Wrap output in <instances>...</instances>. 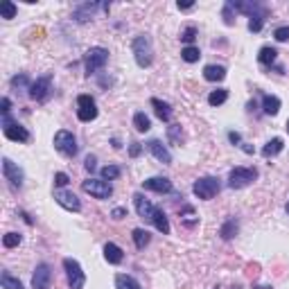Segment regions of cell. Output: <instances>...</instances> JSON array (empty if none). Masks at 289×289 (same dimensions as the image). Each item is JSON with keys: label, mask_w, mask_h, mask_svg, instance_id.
Returning <instances> with one entry per match:
<instances>
[{"label": "cell", "mask_w": 289, "mask_h": 289, "mask_svg": "<svg viewBox=\"0 0 289 289\" xmlns=\"http://www.w3.org/2000/svg\"><path fill=\"white\" fill-rule=\"evenodd\" d=\"M104 257H107L108 264H120L124 260V253H122V249H120L118 244L108 242V244H104Z\"/></svg>", "instance_id": "obj_19"}, {"label": "cell", "mask_w": 289, "mask_h": 289, "mask_svg": "<svg viewBox=\"0 0 289 289\" xmlns=\"http://www.w3.org/2000/svg\"><path fill=\"white\" fill-rule=\"evenodd\" d=\"M0 111H2V115H7V113L11 111V100L9 97H2V108H0Z\"/></svg>", "instance_id": "obj_46"}, {"label": "cell", "mask_w": 289, "mask_h": 289, "mask_svg": "<svg viewBox=\"0 0 289 289\" xmlns=\"http://www.w3.org/2000/svg\"><path fill=\"white\" fill-rule=\"evenodd\" d=\"M226 100H228V91H226V88H217V91H213L208 95L210 107H219V104H224Z\"/></svg>", "instance_id": "obj_30"}, {"label": "cell", "mask_w": 289, "mask_h": 289, "mask_svg": "<svg viewBox=\"0 0 289 289\" xmlns=\"http://www.w3.org/2000/svg\"><path fill=\"white\" fill-rule=\"evenodd\" d=\"M50 283H52V269H50L48 262L36 264L32 276V289H50Z\"/></svg>", "instance_id": "obj_12"}, {"label": "cell", "mask_w": 289, "mask_h": 289, "mask_svg": "<svg viewBox=\"0 0 289 289\" xmlns=\"http://www.w3.org/2000/svg\"><path fill=\"white\" fill-rule=\"evenodd\" d=\"M115 287L118 289H143L138 280L134 276H127V273H118L115 276Z\"/></svg>", "instance_id": "obj_24"}, {"label": "cell", "mask_w": 289, "mask_h": 289, "mask_svg": "<svg viewBox=\"0 0 289 289\" xmlns=\"http://www.w3.org/2000/svg\"><path fill=\"white\" fill-rule=\"evenodd\" d=\"M151 107H154L156 115H158L163 122H170L172 120V107L167 102H163V100H158V97H151Z\"/></svg>", "instance_id": "obj_20"}, {"label": "cell", "mask_w": 289, "mask_h": 289, "mask_svg": "<svg viewBox=\"0 0 289 289\" xmlns=\"http://www.w3.org/2000/svg\"><path fill=\"white\" fill-rule=\"evenodd\" d=\"M11 86H14V88H27V86H32V84H30V77L23 72V75L11 77Z\"/></svg>", "instance_id": "obj_39"}, {"label": "cell", "mask_w": 289, "mask_h": 289, "mask_svg": "<svg viewBox=\"0 0 289 289\" xmlns=\"http://www.w3.org/2000/svg\"><path fill=\"white\" fill-rule=\"evenodd\" d=\"M134 206H136V213H138V217H143V219H154V213H156V206L151 204V201H147V199L143 197L140 192L134 194Z\"/></svg>", "instance_id": "obj_16"}, {"label": "cell", "mask_w": 289, "mask_h": 289, "mask_svg": "<svg viewBox=\"0 0 289 289\" xmlns=\"http://www.w3.org/2000/svg\"><path fill=\"white\" fill-rule=\"evenodd\" d=\"M228 140H230L233 144H242V136L237 134V131H230V134H228Z\"/></svg>", "instance_id": "obj_47"}, {"label": "cell", "mask_w": 289, "mask_h": 289, "mask_svg": "<svg viewBox=\"0 0 289 289\" xmlns=\"http://www.w3.org/2000/svg\"><path fill=\"white\" fill-rule=\"evenodd\" d=\"M111 143H113V147H115V149H120V147H122V144H120V140H118V138H113Z\"/></svg>", "instance_id": "obj_49"}, {"label": "cell", "mask_w": 289, "mask_h": 289, "mask_svg": "<svg viewBox=\"0 0 289 289\" xmlns=\"http://www.w3.org/2000/svg\"><path fill=\"white\" fill-rule=\"evenodd\" d=\"M237 228H240V226H237V221L230 217V219L224 221V226H221V230H219V235L224 237V240H233V237L237 235Z\"/></svg>", "instance_id": "obj_27"}, {"label": "cell", "mask_w": 289, "mask_h": 289, "mask_svg": "<svg viewBox=\"0 0 289 289\" xmlns=\"http://www.w3.org/2000/svg\"><path fill=\"white\" fill-rule=\"evenodd\" d=\"M131 52L136 57V64L140 68H149L151 61H154V45H151V38L147 34H138L131 43Z\"/></svg>", "instance_id": "obj_1"}, {"label": "cell", "mask_w": 289, "mask_h": 289, "mask_svg": "<svg viewBox=\"0 0 289 289\" xmlns=\"http://www.w3.org/2000/svg\"><path fill=\"white\" fill-rule=\"evenodd\" d=\"M50 93H52V77L50 75L38 77V79L32 81V86H30V97L36 100V102H45L50 97Z\"/></svg>", "instance_id": "obj_10"}, {"label": "cell", "mask_w": 289, "mask_h": 289, "mask_svg": "<svg viewBox=\"0 0 289 289\" xmlns=\"http://www.w3.org/2000/svg\"><path fill=\"white\" fill-rule=\"evenodd\" d=\"M194 38H197V27H185V30H183V34H181V41L187 43V45H192Z\"/></svg>", "instance_id": "obj_40"}, {"label": "cell", "mask_w": 289, "mask_h": 289, "mask_svg": "<svg viewBox=\"0 0 289 289\" xmlns=\"http://www.w3.org/2000/svg\"><path fill=\"white\" fill-rule=\"evenodd\" d=\"M68 183H70V179L66 172H57V174H54V185L57 187H64V185H68Z\"/></svg>", "instance_id": "obj_42"}, {"label": "cell", "mask_w": 289, "mask_h": 289, "mask_svg": "<svg viewBox=\"0 0 289 289\" xmlns=\"http://www.w3.org/2000/svg\"><path fill=\"white\" fill-rule=\"evenodd\" d=\"M54 201H57L61 208L70 210V213H79L81 210V201L77 199V194L68 192V190H54Z\"/></svg>", "instance_id": "obj_14"}, {"label": "cell", "mask_w": 289, "mask_h": 289, "mask_svg": "<svg viewBox=\"0 0 289 289\" xmlns=\"http://www.w3.org/2000/svg\"><path fill=\"white\" fill-rule=\"evenodd\" d=\"M167 136L174 144H181V124H170L167 127Z\"/></svg>", "instance_id": "obj_37"}, {"label": "cell", "mask_w": 289, "mask_h": 289, "mask_svg": "<svg viewBox=\"0 0 289 289\" xmlns=\"http://www.w3.org/2000/svg\"><path fill=\"white\" fill-rule=\"evenodd\" d=\"M147 149L151 151V156H154L158 163H163V165H172V154L161 140H149V143H147Z\"/></svg>", "instance_id": "obj_17"}, {"label": "cell", "mask_w": 289, "mask_h": 289, "mask_svg": "<svg viewBox=\"0 0 289 289\" xmlns=\"http://www.w3.org/2000/svg\"><path fill=\"white\" fill-rule=\"evenodd\" d=\"M283 147H285L283 138H271V140H269V143L262 147V156H264V158H271V156H278L280 151H283Z\"/></svg>", "instance_id": "obj_21"}, {"label": "cell", "mask_w": 289, "mask_h": 289, "mask_svg": "<svg viewBox=\"0 0 289 289\" xmlns=\"http://www.w3.org/2000/svg\"><path fill=\"white\" fill-rule=\"evenodd\" d=\"M0 283H2V287L5 289H23V283L18 278H14V276H11V273H2V276H0Z\"/></svg>", "instance_id": "obj_32"}, {"label": "cell", "mask_w": 289, "mask_h": 289, "mask_svg": "<svg viewBox=\"0 0 289 289\" xmlns=\"http://www.w3.org/2000/svg\"><path fill=\"white\" fill-rule=\"evenodd\" d=\"M257 61H260L262 66H267V68H271V66H276V61H278V50L271 48V45H264V48L260 50V54H257ZM276 68L283 72L280 66H276Z\"/></svg>", "instance_id": "obj_18"}, {"label": "cell", "mask_w": 289, "mask_h": 289, "mask_svg": "<svg viewBox=\"0 0 289 289\" xmlns=\"http://www.w3.org/2000/svg\"><path fill=\"white\" fill-rule=\"evenodd\" d=\"M221 16H224L226 25H233V23H235V9H233V5H230V0L224 5V14H221Z\"/></svg>", "instance_id": "obj_38"}, {"label": "cell", "mask_w": 289, "mask_h": 289, "mask_svg": "<svg viewBox=\"0 0 289 289\" xmlns=\"http://www.w3.org/2000/svg\"><path fill=\"white\" fill-rule=\"evenodd\" d=\"M285 210H287V213H289V201H287V206H285Z\"/></svg>", "instance_id": "obj_50"}, {"label": "cell", "mask_w": 289, "mask_h": 289, "mask_svg": "<svg viewBox=\"0 0 289 289\" xmlns=\"http://www.w3.org/2000/svg\"><path fill=\"white\" fill-rule=\"evenodd\" d=\"M2 131H5V136L11 143H27V140H30V131H27L23 124L14 122L9 113L2 115Z\"/></svg>", "instance_id": "obj_8"}, {"label": "cell", "mask_w": 289, "mask_h": 289, "mask_svg": "<svg viewBox=\"0 0 289 289\" xmlns=\"http://www.w3.org/2000/svg\"><path fill=\"white\" fill-rule=\"evenodd\" d=\"M108 61V50L107 48H100V45H95V48H91L88 52H86V75L91 77V75H97L100 70L107 66Z\"/></svg>", "instance_id": "obj_2"}, {"label": "cell", "mask_w": 289, "mask_h": 289, "mask_svg": "<svg viewBox=\"0 0 289 289\" xmlns=\"http://www.w3.org/2000/svg\"><path fill=\"white\" fill-rule=\"evenodd\" d=\"M111 217L113 219H122V217H127V208H113Z\"/></svg>", "instance_id": "obj_45"}, {"label": "cell", "mask_w": 289, "mask_h": 289, "mask_svg": "<svg viewBox=\"0 0 289 289\" xmlns=\"http://www.w3.org/2000/svg\"><path fill=\"white\" fill-rule=\"evenodd\" d=\"M219 179H215V177H201L194 181L192 185V192L197 194L199 199H204V201H210L213 197H217L219 194Z\"/></svg>", "instance_id": "obj_4"}, {"label": "cell", "mask_w": 289, "mask_h": 289, "mask_svg": "<svg viewBox=\"0 0 289 289\" xmlns=\"http://www.w3.org/2000/svg\"><path fill=\"white\" fill-rule=\"evenodd\" d=\"M54 149L59 151V154L68 156V158L77 156V140H75V136L70 134V131H66V129L57 131V134H54Z\"/></svg>", "instance_id": "obj_7"}, {"label": "cell", "mask_w": 289, "mask_h": 289, "mask_svg": "<svg viewBox=\"0 0 289 289\" xmlns=\"http://www.w3.org/2000/svg\"><path fill=\"white\" fill-rule=\"evenodd\" d=\"M199 57H201V52H199L197 45H185V48L181 50V59L185 61V64H197Z\"/></svg>", "instance_id": "obj_28"}, {"label": "cell", "mask_w": 289, "mask_h": 289, "mask_svg": "<svg viewBox=\"0 0 289 289\" xmlns=\"http://www.w3.org/2000/svg\"><path fill=\"white\" fill-rule=\"evenodd\" d=\"M230 5H233L235 11L247 14L251 21H264V18L269 16V9L262 2H253V0H230Z\"/></svg>", "instance_id": "obj_3"}, {"label": "cell", "mask_w": 289, "mask_h": 289, "mask_svg": "<svg viewBox=\"0 0 289 289\" xmlns=\"http://www.w3.org/2000/svg\"><path fill=\"white\" fill-rule=\"evenodd\" d=\"M287 131H289V120H287Z\"/></svg>", "instance_id": "obj_51"}, {"label": "cell", "mask_w": 289, "mask_h": 289, "mask_svg": "<svg viewBox=\"0 0 289 289\" xmlns=\"http://www.w3.org/2000/svg\"><path fill=\"white\" fill-rule=\"evenodd\" d=\"M21 244V235L18 233H7L5 237H2V247L5 249H14V247H18Z\"/></svg>", "instance_id": "obj_36"}, {"label": "cell", "mask_w": 289, "mask_h": 289, "mask_svg": "<svg viewBox=\"0 0 289 289\" xmlns=\"http://www.w3.org/2000/svg\"><path fill=\"white\" fill-rule=\"evenodd\" d=\"M77 118H79V122H91V120H95L97 118V107L79 108V111H77Z\"/></svg>", "instance_id": "obj_35"}, {"label": "cell", "mask_w": 289, "mask_h": 289, "mask_svg": "<svg viewBox=\"0 0 289 289\" xmlns=\"http://www.w3.org/2000/svg\"><path fill=\"white\" fill-rule=\"evenodd\" d=\"M255 179H257L255 167H233V170H230V177H228V187L240 190V187L251 185Z\"/></svg>", "instance_id": "obj_5"}, {"label": "cell", "mask_w": 289, "mask_h": 289, "mask_svg": "<svg viewBox=\"0 0 289 289\" xmlns=\"http://www.w3.org/2000/svg\"><path fill=\"white\" fill-rule=\"evenodd\" d=\"M151 224H154V226H156V230H158V233H163V235H167V233H170V221H167V215L163 213L161 208H156Z\"/></svg>", "instance_id": "obj_22"}, {"label": "cell", "mask_w": 289, "mask_h": 289, "mask_svg": "<svg viewBox=\"0 0 289 289\" xmlns=\"http://www.w3.org/2000/svg\"><path fill=\"white\" fill-rule=\"evenodd\" d=\"M144 190H151V192H158V194H170L174 187H172V181L165 177H151L147 181H143Z\"/></svg>", "instance_id": "obj_15"}, {"label": "cell", "mask_w": 289, "mask_h": 289, "mask_svg": "<svg viewBox=\"0 0 289 289\" xmlns=\"http://www.w3.org/2000/svg\"><path fill=\"white\" fill-rule=\"evenodd\" d=\"M181 221H183V226H187V228H194V226L199 224V217H197V213H194L192 206H183Z\"/></svg>", "instance_id": "obj_26"}, {"label": "cell", "mask_w": 289, "mask_h": 289, "mask_svg": "<svg viewBox=\"0 0 289 289\" xmlns=\"http://www.w3.org/2000/svg\"><path fill=\"white\" fill-rule=\"evenodd\" d=\"M131 237H134V244H136V249H144L147 244H149V233L144 228H134V233H131Z\"/></svg>", "instance_id": "obj_29"}, {"label": "cell", "mask_w": 289, "mask_h": 289, "mask_svg": "<svg viewBox=\"0 0 289 289\" xmlns=\"http://www.w3.org/2000/svg\"><path fill=\"white\" fill-rule=\"evenodd\" d=\"M81 190L95 199H108L113 194L111 183L104 181V179H88V181L81 183Z\"/></svg>", "instance_id": "obj_9"}, {"label": "cell", "mask_w": 289, "mask_h": 289, "mask_svg": "<svg viewBox=\"0 0 289 289\" xmlns=\"http://www.w3.org/2000/svg\"><path fill=\"white\" fill-rule=\"evenodd\" d=\"M0 16L7 18V21H9V18H14V16H16V5H14V2H9V0H5V2L0 5Z\"/></svg>", "instance_id": "obj_34"}, {"label": "cell", "mask_w": 289, "mask_h": 289, "mask_svg": "<svg viewBox=\"0 0 289 289\" xmlns=\"http://www.w3.org/2000/svg\"><path fill=\"white\" fill-rule=\"evenodd\" d=\"M134 127H136V131L144 134V131H149L151 129V122H149V118H147L144 113H136L134 115Z\"/></svg>", "instance_id": "obj_31"}, {"label": "cell", "mask_w": 289, "mask_h": 289, "mask_svg": "<svg viewBox=\"0 0 289 289\" xmlns=\"http://www.w3.org/2000/svg\"><path fill=\"white\" fill-rule=\"evenodd\" d=\"M84 167L88 172H93L97 167V161H95V156H86V161H84Z\"/></svg>", "instance_id": "obj_44"}, {"label": "cell", "mask_w": 289, "mask_h": 289, "mask_svg": "<svg viewBox=\"0 0 289 289\" xmlns=\"http://www.w3.org/2000/svg\"><path fill=\"white\" fill-rule=\"evenodd\" d=\"M273 38L278 43H285L289 41V25H283V27H276V32H273Z\"/></svg>", "instance_id": "obj_41"}, {"label": "cell", "mask_w": 289, "mask_h": 289, "mask_svg": "<svg viewBox=\"0 0 289 289\" xmlns=\"http://www.w3.org/2000/svg\"><path fill=\"white\" fill-rule=\"evenodd\" d=\"M140 151H143V144H140V143H131V147H129V156H131V158H138Z\"/></svg>", "instance_id": "obj_43"}, {"label": "cell", "mask_w": 289, "mask_h": 289, "mask_svg": "<svg viewBox=\"0 0 289 289\" xmlns=\"http://www.w3.org/2000/svg\"><path fill=\"white\" fill-rule=\"evenodd\" d=\"M108 11L111 9V5H107V2H84V5H79L75 11H72V18H75L77 23H88L93 18V14L95 11Z\"/></svg>", "instance_id": "obj_11"}, {"label": "cell", "mask_w": 289, "mask_h": 289, "mask_svg": "<svg viewBox=\"0 0 289 289\" xmlns=\"http://www.w3.org/2000/svg\"><path fill=\"white\" fill-rule=\"evenodd\" d=\"M120 174H122V172H120L118 165H107V167H102V179H104V181H115Z\"/></svg>", "instance_id": "obj_33"}, {"label": "cell", "mask_w": 289, "mask_h": 289, "mask_svg": "<svg viewBox=\"0 0 289 289\" xmlns=\"http://www.w3.org/2000/svg\"><path fill=\"white\" fill-rule=\"evenodd\" d=\"M64 269H66V276H68L70 289H84V285H86V273H84L81 264L77 262L75 257H64Z\"/></svg>", "instance_id": "obj_6"}, {"label": "cell", "mask_w": 289, "mask_h": 289, "mask_svg": "<svg viewBox=\"0 0 289 289\" xmlns=\"http://www.w3.org/2000/svg\"><path fill=\"white\" fill-rule=\"evenodd\" d=\"M192 2H187V5H181V2H179V9H183V11H187V9H192Z\"/></svg>", "instance_id": "obj_48"}, {"label": "cell", "mask_w": 289, "mask_h": 289, "mask_svg": "<svg viewBox=\"0 0 289 289\" xmlns=\"http://www.w3.org/2000/svg\"><path fill=\"white\" fill-rule=\"evenodd\" d=\"M204 77L208 81H221L226 77V68H224V66L210 64V66H206V68H204Z\"/></svg>", "instance_id": "obj_23"}, {"label": "cell", "mask_w": 289, "mask_h": 289, "mask_svg": "<svg viewBox=\"0 0 289 289\" xmlns=\"http://www.w3.org/2000/svg\"><path fill=\"white\" fill-rule=\"evenodd\" d=\"M262 111L267 115H276L280 111V100L276 95H262Z\"/></svg>", "instance_id": "obj_25"}, {"label": "cell", "mask_w": 289, "mask_h": 289, "mask_svg": "<svg viewBox=\"0 0 289 289\" xmlns=\"http://www.w3.org/2000/svg\"><path fill=\"white\" fill-rule=\"evenodd\" d=\"M2 174H5V179L11 183V187H23L25 174H23V170L11 161V158H2Z\"/></svg>", "instance_id": "obj_13"}]
</instances>
